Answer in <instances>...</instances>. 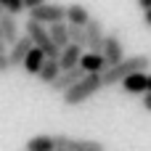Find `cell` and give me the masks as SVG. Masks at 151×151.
<instances>
[{
	"mask_svg": "<svg viewBox=\"0 0 151 151\" xmlns=\"http://www.w3.org/2000/svg\"><path fill=\"white\" fill-rule=\"evenodd\" d=\"M138 5L143 8V13H146V11H151V0H138Z\"/></svg>",
	"mask_w": 151,
	"mask_h": 151,
	"instance_id": "23",
	"label": "cell"
},
{
	"mask_svg": "<svg viewBox=\"0 0 151 151\" xmlns=\"http://www.w3.org/2000/svg\"><path fill=\"white\" fill-rule=\"evenodd\" d=\"M143 109H146V111H151V93H146V96H143Z\"/></svg>",
	"mask_w": 151,
	"mask_h": 151,
	"instance_id": "22",
	"label": "cell"
},
{
	"mask_svg": "<svg viewBox=\"0 0 151 151\" xmlns=\"http://www.w3.org/2000/svg\"><path fill=\"white\" fill-rule=\"evenodd\" d=\"M80 69H82V74H104L109 66H106V61H104V56L101 53H82V58H80Z\"/></svg>",
	"mask_w": 151,
	"mask_h": 151,
	"instance_id": "8",
	"label": "cell"
},
{
	"mask_svg": "<svg viewBox=\"0 0 151 151\" xmlns=\"http://www.w3.org/2000/svg\"><path fill=\"white\" fill-rule=\"evenodd\" d=\"M143 21H146V24L151 27V11H146V13H143Z\"/></svg>",
	"mask_w": 151,
	"mask_h": 151,
	"instance_id": "24",
	"label": "cell"
},
{
	"mask_svg": "<svg viewBox=\"0 0 151 151\" xmlns=\"http://www.w3.org/2000/svg\"><path fill=\"white\" fill-rule=\"evenodd\" d=\"M82 77H85V74H82V69L77 66V69H72V72H61V74H58V80H56L53 85H48V88H50L53 93L64 96V93H66V90H72V88H74Z\"/></svg>",
	"mask_w": 151,
	"mask_h": 151,
	"instance_id": "7",
	"label": "cell"
},
{
	"mask_svg": "<svg viewBox=\"0 0 151 151\" xmlns=\"http://www.w3.org/2000/svg\"><path fill=\"white\" fill-rule=\"evenodd\" d=\"M29 19L32 21H37V24H64L66 21V5H58V3H45V5H40V8H35V11H29Z\"/></svg>",
	"mask_w": 151,
	"mask_h": 151,
	"instance_id": "3",
	"label": "cell"
},
{
	"mask_svg": "<svg viewBox=\"0 0 151 151\" xmlns=\"http://www.w3.org/2000/svg\"><path fill=\"white\" fill-rule=\"evenodd\" d=\"M56 149L61 151H106L101 141H85V138H72V135H53Z\"/></svg>",
	"mask_w": 151,
	"mask_h": 151,
	"instance_id": "4",
	"label": "cell"
},
{
	"mask_svg": "<svg viewBox=\"0 0 151 151\" xmlns=\"http://www.w3.org/2000/svg\"><path fill=\"white\" fill-rule=\"evenodd\" d=\"M106 66H117L119 61H125V48H122V40L117 32H109L104 37V50H101Z\"/></svg>",
	"mask_w": 151,
	"mask_h": 151,
	"instance_id": "5",
	"label": "cell"
},
{
	"mask_svg": "<svg viewBox=\"0 0 151 151\" xmlns=\"http://www.w3.org/2000/svg\"><path fill=\"white\" fill-rule=\"evenodd\" d=\"M42 64H45V56H42V50H40V48H32V50H29V56L24 58V69H27L29 74H40Z\"/></svg>",
	"mask_w": 151,
	"mask_h": 151,
	"instance_id": "17",
	"label": "cell"
},
{
	"mask_svg": "<svg viewBox=\"0 0 151 151\" xmlns=\"http://www.w3.org/2000/svg\"><path fill=\"white\" fill-rule=\"evenodd\" d=\"M66 29H69V45H77V48H88L85 27H72V24H66Z\"/></svg>",
	"mask_w": 151,
	"mask_h": 151,
	"instance_id": "18",
	"label": "cell"
},
{
	"mask_svg": "<svg viewBox=\"0 0 151 151\" xmlns=\"http://www.w3.org/2000/svg\"><path fill=\"white\" fill-rule=\"evenodd\" d=\"M0 8H3L8 16H16V13L24 11V3H21V0H0Z\"/></svg>",
	"mask_w": 151,
	"mask_h": 151,
	"instance_id": "19",
	"label": "cell"
},
{
	"mask_svg": "<svg viewBox=\"0 0 151 151\" xmlns=\"http://www.w3.org/2000/svg\"><path fill=\"white\" fill-rule=\"evenodd\" d=\"M0 35H3V42H11V45L19 40V24L13 16H8V13L0 16Z\"/></svg>",
	"mask_w": 151,
	"mask_h": 151,
	"instance_id": "13",
	"label": "cell"
},
{
	"mask_svg": "<svg viewBox=\"0 0 151 151\" xmlns=\"http://www.w3.org/2000/svg\"><path fill=\"white\" fill-rule=\"evenodd\" d=\"M58 74H61V66H58V61H53V58H45V64H42V69H40V82H45V85H53L56 80H58Z\"/></svg>",
	"mask_w": 151,
	"mask_h": 151,
	"instance_id": "15",
	"label": "cell"
},
{
	"mask_svg": "<svg viewBox=\"0 0 151 151\" xmlns=\"http://www.w3.org/2000/svg\"><path fill=\"white\" fill-rule=\"evenodd\" d=\"M101 88H104L101 74H85V77H82L72 90H66L61 98H64V104H66V106H80V104H85L88 98H93Z\"/></svg>",
	"mask_w": 151,
	"mask_h": 151,
	"instance_id": "2",
	"label": "cell"
},
{
	"mask_svg": "<svg viewBox=\"0 0 151 151\" xmlns=\"http://www.w3.org/2000/svg\"><path fill=\"white\" fill-rule=\"evenodd\" d=\"M11 72V61H8V53H0V74Z\"/></svg>",
	"mask_w": 151,
	"mask_h": 151,
	"instance_id": "20",
	"label": "cell"
},
{
	"mask_svg": "<svg viewBox=\"0 0 151 151\" xmlns=\"http://www.w3.org/2000/svg\"><path fill=\"white\" fill-rule=\"evenodd\" d=\"M56 151H61V149H56Z\"/></svg>",
	"mask_w": 151,
	"mask_h": 151,
	"instance_id": "29",
	"label": "cell"
},
{
	"mask_svg": "<svg viewBox=\"0 0 151 151\" xmlns=\"http://www.w3.org/2000/svg\"><path fill=\"white\" fill-rule=\"evenodd\" d=\"M35 45L29 42V37H19L13 45H11V50H8V61H11V69L13 66H19V64H24V58L29 56V50H32Z\"/></svg>",
	"mask_w": 151,
	"mask_h": 151,
	"instance_id": "9",
	"label": "cell"
},
{
	"mask_svg": "<svg viewBox=\"0 0 151 151\" xmlns=\"http://www.w3.org/2000/svg\"><path fill=\"white\" fill-rule=\"evenodd\" d=\"M3 13H5V11H3V8H0V16H3Z\"/></svg>",
	"mask_w": 151,
	"mask_h": 151,
	"instance_id": "27",
	"label": "cell"
},
{
	"mask_svg": "<svg viewBox=\"0 0 151 151\" xmlns=\"http://www.w3.org/2000/svg\"><path fill=\"white\" fill-rule=\"evenodd\" d=\"M80 58H82V48H77V45H66V48L58 53V66H61V72H72V69H77V66H80Z\"/></svg>",
	"mask_w": 151,
	"mask_h": 151,
	"instance_id": "10",
	"label": "cell"
},
{
	"mask_svg": "<svg viewBox=\"0 0 151 151\" xmlns=\"http://www.w3.org/2000/svg\"><path fill=\"white\" fill-rule=\"evenodd\" d=\"M122 88H125V93H133V96H146L149 93V74L146 72H141V74H133V77H127L125 82H122Z\"/></svg>",
	"mask_w": 151,
	"mask_h": 151,
	"instance_id": "12",
	"label": "cell"
},
{
	"mask_svg": "<svg viewBox=\"0 0 151 151\" xmlns=\"http://www.w3.org/2000/svg\"><path fill=\"white\" fill-rule=\"evenodd\" d=\"M0 42H3V35H0Z\"/></svg>",
	"mask_w": 151,
	"mask_h": 151,
	"instance_id": "28",
	"label": "cell"
},
{
	"mask_svg": "<svg viewBox=\"0 0 151 151\" xmlns=\"http://www.w3.org/2000/svg\"><path fill=\"white\" fill-rule=\"evenodd\" d=\"M149 93H151V74H149Z\"/></svg>",
	"mask_w": 151,
	"mask_h": 151,
	"instance_id": "26",
	"label": "cell"
},
{
	"mask_svg": "<svg viewBox=\"0 0 151 151\" xmlns=\"http://www.w3.org/2000/svg\"><path fill=\"white\" fill-rule=\"evenodd\" d=\"M151 66V58L146 53H138V56H130V58H125V61H119L117 66H109L104 74H101V80H104V88H109V85H122L127 77H133V74H141V72H146Z\"/></svg>",
	"mask_w": 151,
	"mask_h": 151,
	"instance_id": "1",
	"label": "cell"
},
{
	"mask_svg": "<svg viewBox=\"0 0 151 151\" xmlns=\"http://www.w3.org/2000/svg\"><path fill=\"white\" fill-rule=\"evenodd\" d=\"M48 35H50V42H53L58 50H64V48L69 45V29H66V21H64V24H53V27L48 29Z\"/></svg>",
	"mask_w": 151,
	"mask_h": 151,
	"instance_id": "14",
	"label": "cell"
},
{
	"mask_svg": "<svg viewBox=\"0 0 151 151\" xmlns=\"http://www.w3.org/2000/svg\"><path fill=\"white\" fill-rule=\"evenodd\" d=\"M0 53H5V42H0Z\"/></svg>",
	"mask_w": 151,
	"mask_h": 151,
	"instance_id": "25",
	"label": "cell"
},
{
	"mask_svg": "<svg viewBox=\"0 0 151 151\" xmlns=\"http://www.w3.org/2000/svg\"><path fill=\"white\" fill-rule=\"evenodd\" d=\"M24 151H56V141H53V135H35L27 141Z\"/></svg>",
	"mask_w": 151,
	"mask_h": 151,
	"instance_id": "16",
	"label": "cell"
},
{
	"mask_svg": "<svg viewBox=\"0 0 151 151\" xmlns=\"http://www.w3.org/2000/svg\"><path fill=\"white\" fill-rule=\"evenodd\" d=\"M85 37H88V50H90V53H101V50H104V37H106V32H104V24H101L98 19L90 16V21H88V27H85Z\"/></svg>",
	"mask_w": 151,
	"mask_h": 151,
	"instance_id": "6",
	"label": "cell"
},
{
	"mask_svg": "<svg viewBox=\"0 0 151 151\" xmlns=\"http://www.w3.org/2000/svg\"><path fill=\"white\" fill-rule=\"evenodd\" d=\"M21 3H24V8H27V11H35V8H40V5H45L48 0H21Z\"/></svg>",
	"mask_w": 151,
	"mask_h": 151,
	"instance_id": "21",
	"label": "cell"
},
{
	"mask_svg": "<svg viewBox=\"0 0 151 151\" xmlns=\"http://www.w3.org/2000/svg\"><path fill=\"white\" fill-rule=\"evenodd\" d=\"M88 21H90V11L85 5H80V3L66 5V24H72V27H88Z\"/></svg>",
	"mask_w": 151,
	"mask_h": 151,
	"instance_id": "11",
	"label": "cell"
}]
</instances>
